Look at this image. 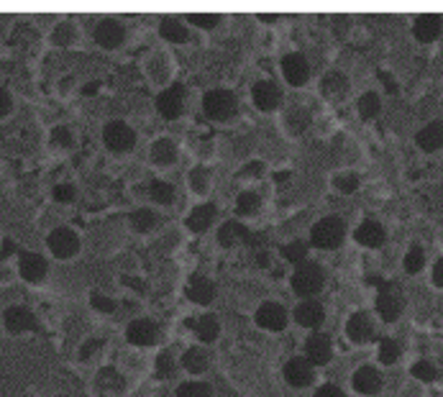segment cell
<instances>
[{"label": "cell", "mask_w": 443, "mask_h": 397, "mask_svg": "<svg viewBox=\"0 0 443 397\" xmlns=\"http://www.w3.org/2000/svg\"><path fill=\"white\" fill-rule=\"evenodd\" d=\"M346 236V226L341 221L339 215H325L313 226L310 231V241L320 249H336L341 247V241Z\"/></svg>", "instance_id": "6da1fadb"}, {"label": "cell", "mask_w": 443, "mask_h": 397, "mask_svg": "<svg viewBox=\"0 0 443 397\" xmlns=\"http://www.w3.org/2000/svg\"><path fill=\"white\" fill-rule=\"evenodd\" d=\"M325 274L320 270V264L316 262H302V267H297V272L293 274V290L302 297H310L323 290Z\"/></svg>", "instance_id": "7a4b0ae2"}, {"label": "cell", "mask_w": 443, "mask_h": 397, "mask_svg": "<svg viewBox=\"0 0 443 397\" xmlns=\"http://www.w3.org/2000/svg\"><path fill=\"white\" fill-rule=\"evenodd\" d=\"M203 108L210 118L215 120H226L231 118L233 113H236V95L231 93V90H210L205 98H203Z\"/></svg>", "instance_id": "3957f363"}, {"label": "cell", "mask_w": 443, "mask_h": 397, "mask_svg": "<svg viewBox=\"0 0 443 397\" xmlns=\"http://www.w3.org/2000/svg\"><path fill=\"white\" fill-rule=\"evenodd\" d=\"M103 141L111 151L123 154V151L134 149L136 134H134V128L128 126V123H123V120H111V123L103 128Z\"/></svg>", "instance_id": "277c9868"}, {"label": "cell", "mask_w": 443, "mask_h": 397, "mask_svg": "<svg viewBox=\"0 0 443 397\" xmlns=\"http://www.w3.org/2000/svg\"><path fill=\"white\" fill-rule=\"evenodd\" d=\"M403 295H400V290H397L395 285H387V282H382L380 287V295H377V313H380L387 323H392V320H397L400 318V313H403Z\"/></svg>", "instance_id": "5b68a950"}, {"label": "cell", "mask_w": 443, "mask_h": 397, "mask_svg": "<svg viewBox=\"0 0 443 397\" xmlns=\"http://www.w3.org/2000/svg\"><path fill=\"white\" fill-rule=\"evenodd\" d=\"M52 254L59 256V259H70L79 251V238L72 228H54L47 238Z\"/></svg>", "instance_id": "8992f818"}, {"label": "cell", "mask_w": 443, "mask_h": 397, "mask_svg": "<svg viewBox=\"0 0 443 397\" xmlns=\"http://www.w3.org/2000/svg\"><path fill=\"white\" fill-rule=\"evenodd\" d=\"M282 72H285L290 85L300 88V85H305V79L310 77V64L308 59H305V54L290 52V54H285V59H282Z\"/></svg>", "instance_id": "52a82bcc"}, {"label": "cell", "mask_w": 443, "mask_h": 397, "mask_svg": "<svg viewBox=\"0 0 443 397\" xmlns=\"http://www.w3.org/2000/svg\"><path fill=\"white\" fill-rule=\"evenodd\" d=\"M157 108L164 118H177L185 108V88L182 85H172V88H166L164 93H159Z\"/></svg>", "instance_id": "ba28073f"}, {"label": "cell", "mask_w": 443, "mask_h": 397, "mask_svg": "<svg viewBox=\"0 0 443 397\" xmlns=\"http://www.w3.org/2000/svg\"><path fill=\"white\" fill-rule=\"evenodd\" d=\"M123 39H126V29H123L116 18H103V21L95 26V41L100 47L116 49L123 44Z\"/></svg>", "instance_id": "9c48e42d"}, {"label": "cell", "mask_w": 443, "mask_h": 397, "mask_svg": "<svg viewBox=\"0 0 443 397\" xmlns=\"http://www.w3.org/2000/svg\"><path fill=\"white\" fill-rule=\"evenodd\" d=\"M6 328L10 334H24V331H36V316L31 310L24 308V305H13V308L6 310Z\"/></svg>", "instance_id": "30bf717a"}, {"label": "cell", "mask_w": 443, "mask_h": 397, "mask_svg": "<svg viewBox=\"0 0 443 397\" xmlns=\"http://www.w3.org/2000/svg\"><path fill=\"white\" fill-rule=\"evenodd\" d=\"M256 323L267 331H282L287 323V313L279 302H261L256 310Z\"/></svg>", "instance_id": "8fae6325"}, {"label": "cell", "mask_w": 443, "mask_h": 397, "mask_svg": "<svg viewBox=\"0 0 443 397\" xmlns=\"http://www.w3.org/2000/svg\"><path fill=\"white\" fill-rule=\"evenodd\" d=\"M282 100V93H279V85L277 82H272V79H259L256 85H254V103L256 108L261 111H274Z\"/></svg>", "instance_id": "7c38bea8"}, {"label": "cell", "mask_w": 443, "mask_h": 397, "mask_svg": "<svg viewBox=\"0 0 443 397\" xmlns=\"http://www.w3.org/2000/svg\"><path fill=\"white\" fill-rule=\"evenodd\" d=\"M313 361L305 357H295L290 359L285 364V377L290 384H295V387H305V384H310L313 382Z\"/></svg>", "instance_id": "4fadbf2b"}, {"label": "cell", "mask_w": 443, "mask_h": 397, "mask_svg": "<svg viewBox=\"0 0 443 397\" xmlns=\"http://www.w3.org/2000/svg\"><path fill=\"white\" fill-rule=\"evenodd\" d=\"M357 241L362 244V247L366 249H380L382 244H384V238H387V233H384V226H382L380 221H374V218H366V221H362V226L357 228Z\"/></svg>", "instance_id": "5bb4252c"}, {"label": "cell", "mask_w": 443, "mask_h": 397, "mask_svg": "<svg viewBox=\"0 0 443 397\" xmlns=\"http://www.w3.org/2000/svg\"><path fill=\"white\" fill-rule=\"evenodd\" d=\"M441 33V16L438 13H420L412 24V36L423 44H430L435 41V36Z\"/></svg>", "instance_id": "9a60e30c"}, {"label": "cell", "mask_w": 443, "mask_h": 397, "mask_svg": "<svg viewBox=\"0 0 443 397\" xmlns=\"http://www.w3.org/2000/svg\"><path fill=\"white\" fill-rule=\"evenodd\" d=\"M126 336H128V341L136 343V346H149V343L157 341L159 328L149 318H139V320H134V323L128 326Z\"/></svg>", "instance_id": "2e32d148"}, {"label": "cell", "mask_w": 443, "mask_h": 397, "mask_svg": "<svg viewBox=\"0 0 443 397\" xmlns=\"http://www.w3.org/2000/svg\"><path fill=\"white\" fill-rule=\"evenodd\" d=\"M305 354H308V359L313 361V366L316 364H328L333 357V343L331 338L325 334H313L308 338V343H305Z\"/></svg>", "instance_id": "e0dca14e"}, {"label": "cell", "mask_w": 443, "mask_h": 397, "mask_svg": "<svg viewBox=\"0 0 443 397\" xmlns=\"http://www.w3.org/2000/svg\"><path fill=\"white\" fill-rule=\"evenodd\" d=\"M346 334L351 341L364 343L369 338H374V320L366 313H354L346 323Z\"/></svg>", "instance_id": "ac0fdd59"}, {"label": "cell", "mask_w": 443, "mask_h": 397, "mask_svg": "<svg viewBox=\"0 0 443 397\" xmlns=\"http://www.w3.org/2000/svg\"><path fill=\"white\" fill-rule=\"evenodd\" d=\"M18 270H21V277L29 279V282H39L47 274V259L36 251H26L21 254V262H18Z\"/></svg>", "instance_id": "d6986e66"}, {"label": "cell", "mask_w": 443, "mask_h": 397, "mask_svg": "<svg viewBox=\"0 0 443 397\" xmlns=\"http://www.w3.org/2000/svg\"><path fill=\"white\" fill-rule=\"evenodd\" d=\"M415 143H418L423 151H438L443 146V120H430L420 128L418 136H415Z\"/></svg>", "instance_id": "ffe728a7"}, {"label": "cell", "mask_w": 443, "mask_h": 397, "mask_svg": "<svg viewBox=\"0 0 443 397\" xmlns=\"http://www.w3.org/2000/svg\"><path fill=\"white\" fill-rule=\"evenodd\" d=\"M295 318H297V323H300V326L318 328L320 323H323L325 310L318 300H302L300 305L295 308Z\"/></svg>", "instance_id": "44dd1931"}, {"label": "cell", "mask_w": 443, "mask_h": 397, "mask_svg": "<svg viewBox=\"0 0 443 397\" xmlns=\"http://www.w3.org/2000/svg\"><path fill=\"white\" fill-rule=\"evenodd\" d=\"M187 297L198 305H208V302L215 297V287L213 282L205 277V274H192L190 282H187Z\"/></svg>", "instance_id": "7402d4cb"}, {"label": "cell", "mask_w": 443, "mask_h": 397, "mask_svg": "<svg viewBox=\"0 0 443 397\" xmlns=\"http://www.w3.org/2000/svg\"><path fill=\"white\" fill-rule=\"evenodd\" d=\"M354 389L362 395H377L382 389V374L374 366H362L354 374Z\"/></svg>", "instance_id": "603a6c76"}, {"label": "cell", "mask_w": 443, "mask_h": 397, "mask_svg": "<svg viewBox=\"0 0 443 397\" xmlns=\"http://www.w3.org/2000/svg\"><path fill=\"white\" fill-rule=\"evenodd\" d=\"M215 218V208L213 203H203V205H198L195 210L190 213V218H187V226H190V231H195V233H203V231L213 223Z\"/></svg>", "instance_id": "cb8c5ba5"}, {"label": "cell", "mask_w": 443, "mask_h": 397, "mask_svg": "<svg viewBox=\"0 0 443 397\" xmlns=\"http://www.w3.org/2000/svg\"><path fill=\"white\" fill-rule=\"evenodd\" d=\"M249 238V231L241 226V223L236 221H228L223 223L221 231H218V241H221L223 247H233V244H238V241H246Z\"/></svg>", "instance_id": "d4e9b609"}, {"label": "cell", "mask_w": 443, "mask_h": 397, "mask_svg": "<svg viewBox=\"0 0 443 397\" xmlns=\"http://www.w3.org/2000/svg\"><path fill=\"white\" fill-rule=\"evenodd\" d=\"M190 326H195V334L203 343H210L218 338V318L215 316H203L198 320H190Z\"/></svg>", "instance_id": "484cf974"}, {"label": "cell", "mask_w": 443, "mask_h": 397, "mask_svg": "<svg viewBox=\"0 0 443 397\" xmlns=\"http://www.w3.org/2000/svg\"><path fill=\"white\" fill-rule=\"evenodd\" d=\"M174 157H177V146H174L172 139H157L151 143V159L157 164H172Z\"/></svg>", "instance_id": "4316f807"}, {"label": "cell", "mask_w": 443, "mask_h": 397, "mask_svg": "<svg viewBox=\"0 0 443 397\" xmlns=\"http://www.w3.org/2000/svg\"><path fill=\"white\" fill-rule=\"evenodd\" d=\"M159 31L164 36L166 41H174V44H182L187 39V29H185L182 21H177V18H164L162 26H159Z\"/></svg>", "instance_id": "83f0119b"}, {"label": "cell", "mask_w": 443, "mask_h": 397, "mask_svg": "<svg viewBox=\"0 0 443 397\" xmlns=\"http://www.w3.org/2000/svg\"><path fill=\"white\" fill-rule=\"evenodd\" d=\"M98 387L105 389V392H121V389H123V377H121L113 366H105V369H100V374H98Z\"/></svg>", "instance_id": "f1b7e54d"}, {"label": "cell", "mask_w": 443, "mask_h": 397, "mask_svg": "<svg viewBox=\"0 0 443 397\" xmlns=\"http://www.w3.org/2000/svg\"><path fill=\"white\" fill-rule=\"evenodd\" d=\"M320 88H323L325 95H333V98L343 95L348 90V79L343 77L341 72H331V75H325L323 77V85H320Z\"/></svg>", "instance_id": "f546056e"}, {"label": "cell", "mask_w": 443, "mask_h": 397, "mask_svg": "<svg viewBox=\"0 0 443 397\" xmlns=\"http://www.w3.org/2000/svg\"><path fill=\"white\" fill-rule=\"evenodd\" d=\"M182 364H185V369H187V372H192V374L205 372V369H208V354L203 349H190L182 357Z\"/></svg>", "instance_id": "4dcf8cb0"}, {"label": "cell", "mask_w": 443, "mask_h": 397, "mask_svg": "<svg viewBox=\"0 0 443 397\" xmlns=\"http://www.w3.org/2000/svg\"><path fill=\"white\" fill-rule=\"evenodd\" d=\"M131 226H134L136 231L146 233V231H151L154 226H157V215L151 213L149 208H139V210L131 213Z\"/></svg>", "instance_id": "1f68e13d"}, {"label": "cell", "mask_w": 443, "mask_h": 397, "mask_svg": "<svg viewBox=\"0 0 443 397\" xmlns=\"http://www.w3.org/2000/svg\"><path fill=\"white\" fill-rule=\"evenodd\" d=\"M380 108L382 103L377 93H364V95L359 98V113H362V118H374V116L380 113Z\"/></svg>", "instance_id": "d6a6232c"}, {"label": "cell", "mask_w": 443, "mask_h": 397, "mask_svg": "<svg viewBox=\"0 0 443 397\" xmlns=\"http://www.w3.org/2000/svg\"><path fill=\"white\" fill-rule=\"evenodd\" d=\"M282 256H285L287 262L302 264L305 256H308V244H305V241H290L287 247H282Z\"/></svg>", "instance_id": "836d02e7"}, {"label": "cell", "mask_w": 443, "mask_h": 397, "mask_svg": "<svg viewBox=\"0 0 443 397\" xmlns=\"http://www.w3.org/2000/svg\"><path fill=\"white\" fill-rule=\"evenodd\" d=\"M423 267H426V251H423V247H410L407 254H405V270L410 272V274H418Z\"/></svg>", "instance_id": "e575fe53"}, {"label": "cell", "mask_w": 443, "mask_h": 397, "mask_svg": "<svg viewBox=\"0 0 443 397\" xmlns=\"http://www.w3.org/2000/svg\"><path fill=\"white\" fill-rule=\"evenodd\" d=\"M236 210L241 215H254L256 210H259V195H256V192H251V190L241 192V195H238V200H236Z\"/></svg>", "instance_id": "d590c367"}, {"label": "cell", "mask_w": 443, "mask_h": 397, "mask_svg": "<svg viewBox=\"0 0 443 397\" xmlns=\"http://www.w3.org/2000/svg\"><path fill=\"white\" fill-rule=\"evenodd\" d=\"M151 198L157 200V203H162V205H166V203L174 200V187L169 182H164V180H154L151 182Z\"/></svg>", "instance_id": "8d00e7d4"}, {"label": "cell", "mask_w": 443, "mask_h": 397, "mask_svg": "<svg viewBox=\"0 0 443 397\" xmlns=\"http://www.w3.org/2000/svg\"><path fill=\"white\" fill-rule=\"evenodd\" d=\"M177 397H210V384H205V382H185L177 389Z\"/></svg>", "instance_id": "74e56055"}, {"label": "cell", "mask_w": 443, "mask_h": 397, "mask_svg": "<svg viewBox=\"0 0 443 397\" xmlns=\"http://www.w3.org/2000/svg\"><path fill=\"white\" fill-rule=\"evenodd\" d=\"M397 359H400V343L395 338H384L380 343V361L382 364H395Z\"/></svg>", "instance_id": "f35d334b"}, {"label": "cell", "mask_w": 443, "mask_h": 397, "mask_svg": "<svg viewBox=\"0 0 443 397\" xmlns=\"http://www.w3.org/2000/svg\"><path fill=\"white\" fill-rule=\"evenodd\" d=\"M412 377H418L423 382H433L438 377V369H435L433 361H428V359H420L412 364Z\"/></svg>", "instance_id": "ab89813d"}, {"label": "cell", "mask_w": 443, "mask_h": 397, "mask_svg": "<svg viewBox=\"0 0 443 397\" xmlns=\"http://www.w3.org/2000/svg\"><path fill=\"white\" fill-rule=\"evenodd\" d=\"M333 182H336V187H339L341 192H354L359 187V177L354 175V172H343V175H339Z\"/></svg>", "instance_id": "60d3db41"}, {"label": "cell", "mask_w": 443, "mask_h": 397, "mask_svg": "<svg viewBox=\"0 0 443 397\" xmlns=\"http://www.w3.org/2000/svg\"><path fill=\"white\" fill-rule=\"evenodd\" d=\"M190 182H192V190H195V192H205L208 190V182H210V175H208V169H203V167L192 169Z\"/></svg>", "instance_id": "b9f144b4"}, {"label": "cell", "mask_w": 443, "mask_h": 397, "mask_svg": "<svg viewBox=\"0 0 443 397\" xmlns=\"http://www.w3.org/2000/svg\"><path fill=\"white\" fill-rule=\"evenodd\" d=\"M174 374V361L169 357V351L159 354L157 357V377H172Z\"/></svg>", "instance_id": "7bdbcfd3"}, {"label": "cell", "mask_w": 443, "mask_h": 397, "mask_svg": "<svg viewBox=\"0 0 443 397\" xmlns=\"http://www.w3.org/2000/svg\"><path fill=\"white\" fill-rule=\"evenodd\" d=\"M52 143H54V146H62V149L72 146V134H70V128L56 126L54 131H52Z\"/></svg>", "instance_id": "ee69618b"}, {"label": "cell", "mask_w": 443, "mask_h": 397, "mask_svg": "<svg viewBox=\"0 0 443 397\" xmlns=\"http://www.w3.org/2000/svg\"><path fill=\"white\" fill-rule=\"evenodd\" d=\"M70 41H75V29H72L70 24H59L54 29V44H70Z\"/></svg>", "instance_id": "f6af8a7d"}, {"label": "cell", "mask_w": 443, "mask_h": 397, "mask_svg": "<svg viewBox=\"0 0 443 397\" xmlns=\"http://www.w3.org/2000/svg\"><path fill=\"white\" fill-rule=\"evenodd\" d=\"M195 26H205V29H213L218 24V13H190L187 16Z\"/></svg>", "instance_id": "bcb514c9"}, {"label": "cell", "mask_w": 443, "mask_h": 397, "mask_svg": "<svg viewBox=\"0 0 443 397\" xmlns=\"http://www.w3.org/2000/svg\"><path fill=\"white\" fill-rule=\"evenodd\" d=\"M54 200H59V203H70V200H75V185H70V182L56 185Z\"/></svg>", "instance_id": "7dc6e473"}, {"label": "cell", "mask_w": 443, "mask_h": 397, "mask_svg": "<svg viewBox=\"0 0 443 397\" xmlns=\"http://www.w3.org/2000/svg\"><path fill=\"white\" fill-rule=\"evenodd\" d=\"M90 302H93V308H98L100 313H113L116 310V302L111 300V297H105V295H93L90 297Z\"/></svg>", "instance_id": "c3c4849f"}, {"label": "cell", "mask_w": 443, "mask_h": 397, "mask_svg": "<svg viewBox=\"0 0 443 397\" xmlns=\"http://www.w3.org/2000/svg\"><path fill=\"white\" fill-rule=\"evenodd\" d=\"M316 397H346V395H343V389H339L336 384H323V387L316 392Z\"/></svg>", "instance_id": "681fc988"}, {"label": "cell", "mask_w": 443, "mask_h": 397, "mask_svg": "<svg viewBox=\"0 0 443 397\" xmlns=\"http://www.w3.org/2000/svg\"><path fill=\"white\" fill-rule=\"evenodd\" d=\"M433 282L438 287H443V256L433 264Z\"/></svg>", "instance_id": "f907efd6"}, {"label": "cell", "mask_w": 443, "mask_h": 397, "mask_svg": "<svg viewBox=\"0 0 443 397\" xmlns=\"http://www.w3.org/2000/svg\"><path fill=\"white\" fill-rule=\"evenodd\" d=\"M8 111H10V95L0 88V116H6Z\"/></svg>", "instance_id": "816d5d0a"}, {"label": "cell", "mask_w": 443, "mask_h": 397, "mask_svg": "<svg viewBox=\"0 0 443 397\" xmlns=\"http://www.w3.org/2000/svg\"><path fill=\"white\" fill-rule=\"evenodd\" d=\"M98 346H100V341H87L85 346H82V351H79V357L87 359V357H90V354H93V351L98 349Z\"/></svg>", "instance_id": "f5cc1de1"}]
</instances>
